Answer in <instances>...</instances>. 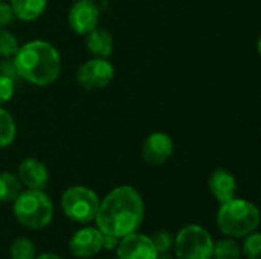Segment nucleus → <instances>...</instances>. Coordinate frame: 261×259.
Instances as JSON below:
<instances>
[{
	"instance_id": "f257e3e1",
	"label": "nucleus",
	"mask_w": 261,
	"mask_h": 259,
	"mask_svg": "<svg viewBox=\"0 0 261 259\" xmlns=\"http://www.w3.org/2000/svg\"><path fill=\"white\" fill-rule=\"evenodd\" d=\"M145 215V206L141 194L128 185L112 189L99 202L95 223L104 235L122 238L136 232Z\"/></svg>"
},
{
	"instance_id": "f03ea898",
	"label": "nucleus",
	"mask_w": 261,
	"mask_h": 259,
	"mask_svg": "<svg viewBox=\"0 0 261 259\" xmlns=\"http://www.w3.org/2000/svg\"><path fill=\"white\" fill-rule=\"evenodd\" d=\"M14 66L18 78L46 87L54 84L61 72V56L50 43L43 40H32L18 46L14 55Z\"/></svg>"
},
{
	"instance_id": "7ed1b4c3",
	"label": "nucleus",
	"mask_w": 261,
	"mask_h": 259,
	"mask_svg": "<svg viewBox=\"0 0 261 259\" xmlns=\"http://www.w3.org/2000/svg\"><path fill=\"white\" fill-rule=\"evenodd\" d=\"M258 226L260 211L254 203L234 197L220 205L217 212V227L225 237L240 240L255 232Z\"/></svg>"
},
{
	"instance_id": "20e7f679",
	"label": "nucleus",
	"mask_w": 261,
	"mask_h": 259,
	"mask_svg": "<svg viewBox=\"0 0 261 259\" xmlns=\"http://www.w3.org/2000/svg\"><path fill=\"white\" fill-rule=\"evenodd\" d=\"M15 220L29 231H40L50 224L54 218V205L44 191L26 189L12 202Z\"/></svg>"
},
{
	"instance_id": "39448f33",
	"label": "nucleus",
	"mask_w": 261,
	"mask_h": 259,
	"mask_svg": "<svg viewBox=\"0 0 261 259\" xmlns=\"http://www.w3.org/2000/svg\"><path fill=\"white\" fill-rule=\"evenodd\" d=\"M99 206L96 192L87 186H70L61 195V209L64 215L75 223H90L95 220Z\"/></svg>"
},
{
	"instance_id": "423d86ee",
	"label": "nucleus",
	"mask_w": 261,
	"mask_h": 259,
	"mask_svg": "<svg viewBox=\"0 0 261 259\" xmlns=\"http://www.w3.org/2000/svg\"><path fill=\"white\" fill-rule=\"evenodd\" d=\"M173 244L177 259H213V237L200 224L184 226Z\"/></svg>"
},
{
	"instance_id": "0eeeda50",
	"label": "nucleus",
	"mask_w": 261,
	"mask_h": 259,
	"mask_svg": "<svg viewBox=\"0 0 261 259\" xmlns=\"http://www.w3.org/2000/svg\"><path fill=\"white\" fill-rule=\"evenodd\" d=\"M115 78V67L107 58H92L84 61L78 72L76 81L86 90H99L107 87Z\"/></svg>"
},
{
	"instance_id": "6e6552de",
	"label": "nucleus",
	"mask_w": 261,
	"mask_h": 259,
	"mask_svg": "<svg viewBox=\"0 0 261 259\" xmlns=\"http://www.w3.org/2000/svg\"><path fill=\"white\" fill-rule=\"evenodd\" d=\"M115 250L116 259H158L159 256L151 238L138 231L119 238Z\"/></svg>"
},
{
	"instance_id": "1a4fd4ad",
	"label": "nucleus",
	"mask_w": 261,
	"mask_h": 259,
	"mask_svg": "<svg viewBox=\"0 0 261 259\" xmlns=\"http://www.w3.org/2000/svg\"><path fill=\"white\" fill-rule=\"evenodd\" d=\"M67 21L75 34L86 35L99 23V8L93 0H78L72 5Z\"/></svg>"
},
{
	"instance_id": "9d476101",
	"label": "nucleus",
	"mask_w": 261,
	"mask_h": 259,
	"mask_svg": "<svg viewBox=\"0 0 261 259\" xmlns=\"http://www.w3.org/2000/svg\"><path fill=\"white\" fill-rule=\"evenodd\" d=\"M102 238L104 235L96 226L83 227L72 235L69 241V250L75 258H93L102 249Z\"/></svg>"
},
{
	"instance_id": "9b49d317",
	"label": "nucleus",
	"mask_w": 261,
	"mask_h": 259,
	"mask_svg": "<svg viewBox=\"0 0 261 259\" xmlns=\"http://www.w3.org/2000/svg\"><path fill=\"white\" fill-rule=\"evenodd\" d=\"M173 139L164 131L150 133L142 143V159L150 165H164L173 156Z\"/></svg>"
},
{
	"instance_id": "f8f14e48",
	"label": "nucleus",
	"mask_w": 261,
	"mask_h": 259,
	"mask_svg": "<svg viewBox=\"0 0 261 259\" xmlns=\"http://www.w3.org/2000/svg\"><path fill=\"white\" fill-rule=\"evenodd\" d=\"M17 177L26 189L43 191L49 182V171L43 162L35 157H28L18 165Z\"/></svg>"
},
{
	"instance_id": "ddd939ff",
	"label": "nucleus",
	"mask_w": 261,
	"mask_h": 259,
	"mask_svg": "<svg viewBox=\"0 0 261 259\" xmlns=\"http://www.w3.org/2000/svg\"><path fill=\"white\" fill-rule=\"evenodd\" d=\"M208 189L211 195L222 205L229 202L237 194V180L234 174L225 168H217L208 179Z\"/></svg>"
},
{
	"instance_id": "4468645a",
	"label": "nucleus",
	"mask_w": 261,
	"mask_h": 259,
	"mask_svg": "<svg viewBox=\"0 0 261 259\" xmlns=\"http://www.w3.org/2000/svg\"><path fill=\"white\" fill-rule=\"evenodd\" d=\"M86 46L90 53L96 58H109L113 52V37L104 27H93L89 34H86Z\"/></svg>"
},
{
	"instance_id": "2eb2a0df",
	"label": "nucleus",
	"mask_w": 261,
	"mask_h": 259,
	"mask_svg": "<svg viewBox=\"0 0 261 259\" xmlns=\"http://www.w3.org/2000/svg\"><path fill=\"white\" fill-rule=\"evenodd\" d=\"M9 6L15 18L21 21H34L46 11L47 0H11Z\"/></svg>"
},
{
	"instance_id": "dca6fc26",
	"label": "nucleus",
	"mask_w": 261,
	"mask_h": 259,
	"mask_svg": "<svg viewBox=\"0 0 261 259\" xmlns=\"http://www.w3.org/2000/svg\"><path fill=\"white\" fill-rule=\"evenodd\" d=\"M20 192H21V183L17 174H12L9 171L0 172V203L14 202Z\"/></svg>"
},
{
	"instance_id": "f3484780",
	"label": "nucleus",
	"mask_w": 261,
	"mask_h": 259,
	"mask_svg": "<svg viewBox=\"0 0 261 259\" xmlns=\"http://www.w3.org/2000/svg\"><path fill=\"white\" fill-rule=\"evenodd\" d=\"M213 258L214 259H240L242 258V247L237 240L225 237L214 243L213 247Z\"/></svg>"
},
{
	"instance_id": "a211bd4d",
	"label": "nucleus",
	"mask_w": 261,
	"mask_h": 259,
	"mask_svg": "<svg viewBox=\"0 0 261 259\" xmlns=\"http://www.w3.org/2000/svg\"><path fill=\"white\" fill-rule=\"evenodd\" d=\"M17 134V127L14 122V118L0 107V148L9 147Z\"/></svg>"
},
{
	"instance_id": "6ab92c4d",
	"label": "nucleus",
	"mask_w": 261,
	"mask_h": 259,
	"mask_svg": "<svg viewBox=\"0 0 261 259\" xmlns=\"http://www.w3.org/2000/svg\"><path fill=\"white\" fill-rule=\"evenodd\" d=\"M9 255L12 259H35L37 250L34 243L26 237H18L11 243Z\"/></svg>"
},
{
	"instance_id": "aec40b11",
	"label": "nucleus",
	"mask_w": 261,
	"mask_h": 259,
	"mask_svg": "<svg viewBox=\"0 0 261 259\" xmlns=\"http://www.w3.org/2000/svg\"><path fill=\"white\" fill-rule=\"evenodd\" d=\"M242 247V255L246 259H260L261 258V234L260 232H252L245 237L243 246Z\"/></svg>"
},
{
	"instance_id": "412c9836",
	"label": "nucleus",
	"mask_w": 261,
	"mask_h": 259,
	"mask_svg": "<svg viewBox=\"0 0 261 259\" xmlns=\"http://www.w3.org/2000/svg\"><path fill=\"white\" fill-rule=\"evenodd\" d=\"M18 50V41L12 32L5 27H0V56L9 58L14 56Z\"/></svg>"
},
{
	"instance_id": "4be33fe9",
	"label": "nucleus",
	"mask_w": 261,
	"mask_h": 259,
	"mask_svg": "<svg viewBox=\"0 0 261 259\" xmlns=\"http://www.w3.org/2000/svg\"><path fill=\"white\" fill-rule=\"evenodd\" d=\"M151 243H153L154 249L158 250V253H159V255H164V253H167V252L173 247L174 240H173V237H171L170 232H167V231H159V232H156V234L151 237Z\"/></svg>"
},
{
	"instance_id": "5701e85b",
	"label": "nucleus",
	"mask_w": 261,
	"mask_h": 259,
	"mask_svg": "<svg viewBox=\"0 0 261 259\" xmlns=\"http://www.w3.org/2000/svg\"><path fill=\"white\" fill-rule=\"evenodd\" d=\"M14 93H15V81L9 76L0 75V104L11 101Z\"/></svg>"
},
{
	"instance_id": "b1692460",
	"label": "nucleus",
	"mask_w": 261,
	"mask_h": 259,
	"mask_svg": "<svg viewBox=\"0 0 261 259\" xmlns=\"http://www.w3.org/2000/svg\"><path fill=\"white\" fill-rule=\"evenodd\" d=\"M14 12L9 6V3H5L0 0V27H6L14 21Z\"/></svg>"
},
{
	"instance_id": "393cba45",
	"label": "nucleus",
	"mask_w": 261,
	"mask_h": 259,
	"mask_svg": "<svg viewBox=\"0 0 261 259\" xmlns=\"http://www.w3.org/2000/svg\"><path fill=\"white\" fill-rule=\"evenodd\" d=\"M0 75L9 76V78H12L14 81L18 78L17 70H15V66H14V60L5 58V60L0 61Z\"/></svg>"
},
{
	"instance_id": "a878e982",
	"label": "nucleus",
	"mask_w": 261,
	"mask_h": 259,
	"mask_svg": "<svg viewBox=\"0 0 261 259\" xmlns=\"http://www.w3.org/2000/svg\"><path fill=\"white\" fill-rule=\"evenodd\" d=\"M102 235H104V234H102ZM118 243H119V238L112 237V235H104V238H102V249L113 250V249H116Z\"/></svg>"
},
{
	"instance_id": "bb28decb",
	"label": "nucleus",
	"mask_w": 261,
	"mask_h": 259,
	"mask_svg": "<svg viewBox=\"0 0 261 259\" xmlns=\"http://www.w3.org/2000/svg\"><path fill=\"white\" fill-rule=\"evenodd\" d=\"M35 259H63L57 253H41L40 256H35Z\"/></svg>"
},
{
	"instance_id": "cd10ccee",
	"label": "nucleus",
	"mask_w": 261,
	"mask_h": 259,
	"mask_svg": "<svg viewBox=\"0 0 261 259\" xmlns=\"http://www.w3.org/2000/svg\"><path fill=\"white\" fill-rule=\"evenodd\" d=\"M158 259H170V258H168V256L164 253V256H162V255H159V256H158Z\"/></svg>"
}]
</instances>
